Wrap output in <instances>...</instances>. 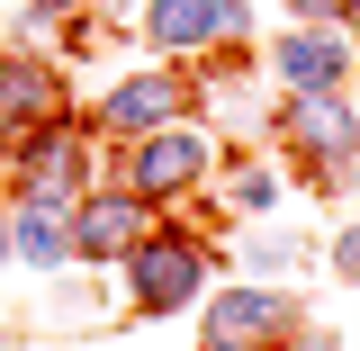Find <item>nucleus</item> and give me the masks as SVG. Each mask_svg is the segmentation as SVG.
<instances>
[{
	"instance_id": "15",
	"label": "nucleus",
	"mask_w": 360,
	"mask_h": 351,
	"mask_svg": "<svg viewBox=\"0 0 360 351\" xmlns=\"http://www.w3.org/2000/svg\"><path fill=\"white\" fill-rule=\"evenodd\" d=\"M108 9H117V0H108Z\"/></svg>"
},
{
	"instance_id": "14",
	"label": "nucleus",
	"mask_w": 360,
	"mask_h": 351,
	"mask_svg": "<svg viewBox=\"0 0 360 351\" xmlns=\"http://www.w3.org/2000/svg\"><path fill=\"white\" fill-rule=\"evenodd\" d=\"M0 262H9V234H0Z\"/></svg>"
},
{
	"instance_id": "3",
	"label": "nucleus",
	"mask_w": 360,
	"mask_h": 351,
	"mask_svg": "<svg viewBox=\"0 0 360 351\" xmlns=\"http://www.w3.org/2000/svg\"><path fill=\"white\" fill-rule=\"evenodd\" d=\"M288 135H297L307 162H352V153H360V117L333 99V90H307V99L288 108Z\"/></svg>"
},
{
	"instance_id": "1",
	"label": "nucleus",
	"mask_w": 360,
	"mask_h": 351,
	"mask_svg": "<svg viewBox=\"0 0 360 351\" xmlns=\"http://www.w3.org/2000/svg\"><path fill=\"white\" fill-rule=\"evenodd\" d=\"M198 279H207V253H198V243H144V253H135V307L172 315V307L198 298Z\"/></svg>"
},
{
	"instance_id": "10",
	"label": "nucleus",
	"mask_w": 360,
	"mask_h": 351,
	"mask_svg": "<svg viewBox=\"0 0 360 351\" xmlns=\"http://www.w3.org/2000/svg\"><path fill=\"white\" fill-rule=\"evenodd\" d=\"M9 243H18V262H37V270H54V262H72V234H63V225L45 217L37 198H27V217H18V234H9Z\"/></svg>"
},
{
	"instance_id": "8",
	"label": "nucleus",
	"mask_w": 360,
	"mask_h": 351,
	"mask_svg": "<svg viewBox=\"0 0 360 351\" xmlns=\"http://www.w3.org/2000/svg\"><path fill=\"white\" fill-rule=\"evenodd\" d=\"M135 234H144V208L135 198H90L82 225H72V253L82 262H108V253H135Z\"/></svg>"
},
{
	"instance_id": "12",
	"label": "nucleus",
	"mask_w": 360,
	"mask_h": 351,
	"mask_svg": "<svg viewBox=\"0 0 360 351\" xmlns=\"http://www.w3.org/2000/svg\"><path fill=\"white\" fill-rule=\"evenodd\" d=\"M307 262V243H288V234H270V243H252V270H297Z\"/></svg>"
},
{
	"instance_id": "2",
	"label": "nucleus",
	"mask_w": 360,
	"mask_h": 351,
	"mask_svg": "<svg viewBox=\"0 0 360 351\" xmlns=\"http://www.w3.org/2000/svg\"><path fill=\"white\" fill-rule=\"evenodd\" d=\"M252 27V9L243 0H153V18H144V37L153 45H217V37H243Z\"/></svg>"
},
{
	"instance_id": "5",
	"label": "nucleus",
	"mask_w": 360,
	"mask_h": 351,
	"mask_svg": "<svg viewBox=\"0 0 360 351\" xmlns=\"http://www.w3.org/2000/svg\"><path fill=\"white\" fill-rule=\"evenodd\" d=\"M99 117L127 127V135H153V127L180 117V82H172V72H135V82H117L108 99H99Z\"/></svg>"
},
{
	"instance_id": "11",
	"label": "nucleus",
	"mask_w": 360,
	"mask_h": 351,
	"mask_svg": "<svg viewBox=\"0 0 360 351\" xmlns=\"http://www.w3.org/2000/svg\"><path fill=\"white\" fill-rule=\"evenodd\" d=\"M225 198H234V208H252V217H262L270 198H279V180H270V172H234V189H225Z\"/></svg>"
},
{
	"instance_id": "13",
	"label": "nucleus",
	"mask_w": 360,
	"mask_h": 351,
	"mask_svg": "<svg viewBox=\"0 0 360 351\" xmlns=\"http://www.w3.org/2000/svg\"><path fill=\"white\" fill-rule=\"evenodd\" d=\"M333 270H342V279H360V225L342 234V243H333Z\"/></svg>"
},
{
	"instance_id": "7",
	"label": "nucleus",
	"mask_w": 360,
	"mask_h": 351,
	"mask_svg": "<svg viewBox=\"0 0 360 351\" xmlns=\"http://www.w3.org/2000/svg\"><path fill=\"white\" fill-rule=\"evenodd\" d=\"M207 172V144H198V135H153V144H144V153H135V189H144V198H172V189H189V180Z\"/></svg>"
},
{
	"instance_id": "6",
	"label": "nucleus",
	"mask_w": 360,
	"mask_h": 351,
	"mask_svg": "<svg viewBox=\"0 0 360 351\" xmlns=\"http://www.w3.org/2000/svg\"><path fill=\"white\" fill-rule=\"evenodd\" d=\"M279 72H288L297 90H333V82H352V37H342V27H307V37L279 45Z\"/></svg>"
},
{
	"instance_id": "4",
	"label": "nucleus",
	"mask_w": 360,
	"mask_h": 351,
	"mask_svg": "<svg viewBox=\"0 0 360 351\" xmlns=\"http://www.w3.org/2000/svg\"><path fill=\"white\" fill-rule=\"evenodd\" d=\"M279 324H288V307H279V298L234 288V298H217V307H207V351H262V343H279Z\"/></svg>"
},
{
	"instance_id": "9",
	"label": "nucleus",
	"mask_w": 360,
	"mask_h": 351,
	"mask_svg": "<svg viewBox=\"0 0 360 351\" xmlns=\"http://www.w3.org/2000/svg\"><path fill=\"white\" fill-rule=\"evenodd\" d=\"M45 108H54V82L37 63H0V117L9 127H45Z\"/></svg>"
}]
</instances>
